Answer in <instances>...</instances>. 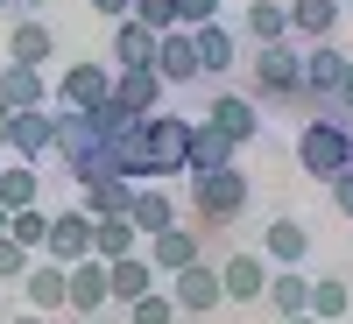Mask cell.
I'll list each match as a JSON object with an SVG mask.
<instances>
[{
	"label": "cell",
	"mask_w": 353,
	"mask_h": 324,
	"mask_svg": "<svg viewBox=\"0 0 353 324\" xmlns=\"http://www.w3.org/2000/svg\"><path fill=\"white\" fill-rule=\"evenodd\" d=\"M241 212H248V176L233 169V162L191 176V226H198V233H226Z\"/></svg>",
	"instance_id": "1"
},
{
	"label": "cell",
	"mask_w": 353,
	"mask_h": 324,
	"mask_svg": "<svg viewBox=\"0 0 353 324\" xmlns=\"http://www.w3.org/2000/svg\"><path fill=\"white\" fill-rule=\"evenodd\" d=\"M248 78H254V99L304 106V50H290V36H283V43H254Z\"/></svg>",
	"instance_id": "2"
},
{
	"label": "cell",
	"mask_w": 353,
	"mask_h": 324,
	"mask_svg": "<svg viewBox=\"0 0 353 324\" xmlns=\"http://www.w3.org/2000/svg\"><path fill=\"white\" fill-rule=\"evenodd\" d=\"M297 162H304V176H339V169H353V127L346 120H332V113H318V120H304V134H297Z\"/></svg>",
	"instance_id": "3"
},
{
	"label": "cell",
	"mask_w": 353,
	"mask_h": 324,
	"mask_svg": "<svg viewBox=\"0 0 353 324\" xmlns=\"http://www.w3.org/2000/svg\"><path fill=\"white\" fill-rule=\"evenodd\" d=\"M141 141H149V162H156V176H184L191 169V120L184 113H149L141 120Z\"/></svg>",
	"instance_id": "4"
},
{
	"label": "cell",
	"mask_w": 353,
	"mask_h": 324,
	"mask_svg": "<svg viewBox=\"0 0 353 324\" xmlns=\"http://www.w3.org/2000/svg\"><path fill=\"white\" fill-rule=\"evenodd\" d=\"M163 282H170V303L184 310V317H212V310L226 303L219 261H191V268H176V275H163Z\"/></svg>",
	"instance_id": "5"
},
{
	"label": "cell",
	"mask_w": 353,
	"mask_h": 324,
	"mask_svg": "<svg viewBox=\"0 0 353 324\" xmlns=\"http://www.w3.org/2000/svg\"><path fill=\"white\" fill-rule=\"evenodd\" d=\"M219 289H226V303H261V289H269V254L261 247H226L219 254Z\"/></svg>",
	"instance_id": "6"
},
{
	"label": "cell",
	"mask_w": 353,
	"mask_h": 324,
	"mask_svg": "<svg viewBox=\"0 0 353 324\" xmlns=\"http://www.w3.org/2000/svg\"><path fill=\"white\" fill-rule=\"evenodd\" d=\"M339 78H346V50L325 36V43H311L304 50V106H318V113H332V99H339Z\"/></svg>",
	"instance_id": "7"
},
{
	"label": "cell",
	"mask_w": 353,
	"mask_h": 324,
	"mask_svg": "<svg viewBox=\"0 0 353 324\" xmlns=\"http://www.w3.org/2000/svg\"><path fill=\"white\" fill-rule=\"evenodd\" d=\"M141 254L156 261V275H176V268H191V261H205V233L176 219V226L149 233V240H141Z\"/></svg>",
	"instance_id": "8"
},
{
	"label": "cell",
	"mask_w": 353,
	"mask_h": 324,
	"mask_svg": "<svg viewBox=\"0 0 353 324\" xmlns=\"http://www.w3.org/2000/svg\"><path fill=\"white\" fill-rule=\"evenodd\" d=\"M21 289V303L28 310H43V317H57V310H64V296H71V268H64V261H28V275L14 282Z\"/></svg>",
	"instance_id": "9"
},
{
	"label": "cell",
	"mask_w": 353,
	"mask_h": 324,
	"mask_svg": "<svg viewBox=\"0 0 353 324\" xmlns=\"http://www.w3.org/2000/svg\"><path fill=\"white\" fill-rule=\"evenodd\" d=\"M106 99L121 106V113H134V120H149V113L163 106V78H156L149 64H121L113 85H106Z\"/></svg>",
	"instance_id": "10"
},
{
	"label": "cell",
	"mask_w": 353,
	"mask_h": 324,
	"mask_svg": "<svg viewBox=\"0 0 353 324\" xmlns=\"http://www.w3.org/2000/svg\"><path fill=\"white\" fill-rule=\"evenodd\" d=\"M50 141H57V113L50 106H21L14 120H8V155L14 162H43Z\"/></svg>",
	"instance_id": "11"
},
{
	"label": "cell",
	"mask_w": 353,
	"mask_h": 324,
	"mask_svg": "<svg viewBox=\"0 0 353 324\" xmlns=\"http://www.w3.org/2000/svg\"><path fill=\"white\" fill-rule=\"evenodd\" d=\"M64 310H78V317H106L113 310V289H106V261L99 254L71 261V296H64Z\"/></svg>",
	"instance_id": "12"
},
{
	"label": "cell",
	"mask_w": 353,
	"mask_h": 324,
	"mask_svg": "<svg viewBox=\"0 0 353 324\" xmlns=\"http://www.w3.org/2000/svg\"><path fill=\"white\" fill-rule=\"evenodd\" d=\"M106 85H113V64H71L64 78H57V106L64 113H92L106 99Z\"/></svg>",
	"instance_id": "13"
},
{
	"label": "cell",
	"mask_w": 353,
	"mask_h": 324,
	"mask_svg": "<svg viewBox=\"0 0 353 324\" xmlns=\"http://www.w3.org/2000/svg\"><path fill=\"white\" fill-rule=\"evenodd\" d=\"M156 78H163V85H191V78H205V71H198L191 28H163V36H156Z\"/></svg>",
	"instance_id": "14"
},
{
	"label": "cell",
	"mask_w": 353,
	"mask_h": 324,
	"mask_svg": "<svg viewBox=\"0 0 353 324\" xmlns=\"http://www.w3.org/2000/svg\"><path fill=\"white\" fill-rule=\"evenodd\" d=\"M156 282H163V275H156V261L141 254V247H134V254H121V261H106V289H113V303H121V310H128L134 296H149Z\"/></svg>",
	"instance_id": "15"
},
{
	"label": "cell",
	"mask_w": 353,
	"mask_h": 324,
	"mask_svg": "<svg viewBox=\"0 0 353 324\" xmlns=\"http://www.w3.org/2000/svg\"><path fill=\"white\" fill-rule=\"evenodd\" d=\"M43 254L64 261V268L85 261V254H92V219H85L78 204H71V212H50V247H43Z\"/></svg>",
	"instance_id": "16"
},
{
	"label": "cell",
	"mask_w": 353,
	"mask_h": 324,
	"mask_svg": "<svg viewBox=\"0 0 353 324\" xmlns=\"http://www.w3.org/2000/svg\"><path fill=\"white\" fill-rule=\"evenodd\" d=\"M106 155H113V169H121L128 184H149V176H156V162H149V141H141V120L113 127V134H106Z\"/></svg>",
	"instance_id": "17"
},
{
	"label": "cell",
	"mask_w": 353,
	"mask_h": 324,
	"mask_svg": "<svg viewBox=\"0 0 353 324\" xmlns=\"http://www.w3.org/2000/svg\"><path fill=\"white\" fill-rule=\"evenodd\" d=\"M191 43H198V71H205V78H226V71H233V56H241V43H233V28H226V21H198V28H191Z\"/></svg>",
	"instance_id": "18"
},
{
	"label": "cell",
	"mask_w": 353,
	"mask_h": 324,
	"mask_svg": "<svg viewBox=\"0 0 353 324\" xmlns=\"http://www.w3.org/2000/svg\"><path fill=\"white\" fill-rule=\"evenodd\" d=\"M50 56H57V28H50V21L28 14V21L8 28V64H43V71H50Z\"/></svg>",
	"instance_id": "19"
},
{
	"label": "cell",
	"mask_w": 353,
	"mask_h": 324,
	"mask_svg": "<svg viewBox=\"0 0 353 324\" xmlns=\"http://www.w3.org/2000/svg\"><path fill=\"white\" fill-rule=\"evenodd\" d=\"M219 134H233V141H254L261 134V113H254V99L248 92H212V113H205Z\"/></svg>",
	"instance_id": "20"
},
{
	"label": "cell",
	"mask_w": 353,
	"mask_h": 324,
	"mask_svg": "<svg viewBox=\"0 0 353 324\" xmlns=\"http://www.w3.org/2000/svg\"><path fill=\"white\" fill-rule=\"evenodd\" d=\"M128 219H134V233H141V240H149V233L176 226V197H170L163 184H134V197H128Z\"/></svg>",
	"instance_id": "21"
},
{
	"label": "cell",
	"mask_w": 353,
	"mask_h": 324,
	"mask_svg": "<svg viewBox=\"0 0 353 324\" xmlns=\"http://www.w3.org/2000/svg\"><path fill=\"white\" fill-rule=\"evenodd\" d=\"M0 99H8L14 113L21 106H50V71L43 64H8L0 71Z\"/></svg>",
	"instance_id": "22"
},
{
	"label": "cell",
	"mask_w": 353,
	"mask_h": 324,
	"mask_svg": "<svg viewBox=\"0 0 353 324\" xmlns=\"http://www.w3.org/2000/svg\"><path fill=\"white\" fill-rule=\"evenodd\" d=\"M283 8H290V36L325 43L332 28H339V8H346V0H283Z\"/></svg>",
	"instance_id": "23"
},
{
	"label": "cell",
	"mask_w": 353,
	"mask_h": 324,
	"mask_svg": "<svg viewBox=\"0 0 353 324\" xmlns=\"http://www.w3.org/2000/svg\"><path fill=\"white\" fill-rule=\"evenodd\" d=\"M121 64H149V71H156V28L134 21V14L113 21V71H121Z\"/></svg>",
	"instance_id": "24"
},
{
	"label": "cell",
	"mask_w": 353,
	"mask_h": 324,
	"mask_svg": "<svg viewBox=\"0 0 353 324\" xmlns=\"http://www.w3.org/2000/svg\"><path fill=\"white\" fill-rule=\"evenodd\" d=\"M261 254H269V268H297V261L311 254V233L297 219H269V233H261Z\"/></svg>",
	"instance_id": "25"
},
{
	"label": "cell",
	"mask_w": 353,
	"mask_h": 324,
	"mask_svg": "<svg viewBox=\"0 0 353 324\" xmlns=\"http://www.w3.org/2000/svg\"><path fill=\"white\" fill-rule=\"evenodd\" d=\"M233 149H241L233 134H219L212 120H191V169H184V176H198V169H226Z\"/></svg>",
	"instance_id": "26"
},
{
	"label": "cell",
	"mask_w": 353,
	"mask_h": 324,
	"mask_svg": "<svg viewBox=\"0 0 353 324\" xmlns=\"http://www.w3.org/2000/svg\"><path fill=\"white\" fill-rule=\"evenodd\" d=\"M128 197H134L128 176H92V184H78V212L85 219H106V212H128Z\"/></svg>",
	"instance_id": "27"
},
{
	"label": "cell",
	"mask_w": 353,
	"mask_h": 324,
	"mask_svg": "<svg viewBox=\"0 0 353 324\" xmlns=\"http://www.w3.org/2000/svg\"><path fill=\"white\" fill-rule=\"evenodd\" d=\"M261 296L276 303V317H304V303H311V275L304 268H269V289Z\"/></svg>",
	"instance_id": "28"
},
{
	"label": "cell",
	"mask_w": 353,
	"mask_h": 324,
	"mask_svg": "<svg viewBox=\"0 0 353 324\" xmlns=\"http://www.w3.org/2000/svg\"><path fill=\"white\" fill-rule=\"evenodd\" d=\"M134 247H141V233H134V219H128V212L92 219V254H99V261H121V254H134Z\"/></svg>",
	"instance_id": "29"
},
{
	"label": "cell",
	"mask_w": 353,
	"mask_h": 324,
	"mask_svg": "<svg viewBox=\"0 0 353 324\" xmlns=\"http://www.w3.org/2000/svg\"><path fill=\"white\" fill-rule=\"evenodd\" d=\"M0 204H8V212L43 204V176H36V162H0Z\"/></svg>",
	"instance_id": "30"
},
{
	"label": "cell",
	"mask_w": 353,
	"mask_h": 324,
	"mask_svg": "<svg viewBox=\"0 0 353 324\" xmlns=\"http://www.w3.org/2000/svg\"><path fill=\"white\" fill-rule=\"evenodd\" d=\"M241 21H248L254 43H283V36H290V8H283V0H248Z\"/></svg>",
	"instance_id": "31"
},
{
	"label": "cell",
	"mask_w": 353,
	"mask_h": 324,
	"mask_svg": "<svg viewBox=\"0 0 353 324\" xmlns=\"http://www.w3.org/2000/svg\"><path fill=\"white\" fill-rule=\"evenodd\" d=\"M304 310H311L318 324H339V317L353 310V289H346L339 275H325V282H311V303H304Z\"/></svg>",
	"instance_id": "32"
},
{
	"label": "cell",
	"mask_w": 353,
	"mask_h": 324,
	"mask_svg": "<svg viewBox=\"0 0 353 324\" xmlns=\"http://www.w3.org/2000/svg\"><path fill=\"white\" fill-rule=\"evenodd\" d=\"M8 233H14L28 254H43V247H50V212H43V204H21V212L8 219Z\"/></svg>",
	"instance_id": "33"
},
{
	"label": "cell",
	"mask_w": 353,
	"mask_h": 324,
	"mask_svg": "<svg viewBox=\"0 0 353 324\" xmlns=\"http://www.w3.org/2000/svg\"><path fill=\"white\" fill-rule=\"evenodd\" d=\"M176 317H184V310L170 303V289H163V282L149 289V296H134V303H128V324H176Z\"/></svg>",
	"instance_id": "34"
},
{
	"label": "cell",
	"mask_w": 353,
	"mask_h": 324,
	"mask_svg": "<svg viewBox=\"0 0 353 324\" xmlns=\"http://www.w3.org/2000/svg\"><path fill=\"white\" fill-rule=\"evenodd\" d=\"M28 261H36V254H28L14 233H0V282H21V275H28Z\"/></svg>",
	"instance_id": "35"
},
{
	"label": "cell",
	"mask_w": 353,
	"mask_h": 324,
	"mask_svg": "<svg viewBox=\"0 0 353 324\" xmlns=\"http://www.w3.org/2000/svg\"><path fill=\"white\" fill-rule=\"evenodd\" d=\"M134 21H149L163 36V28H176V0H134Z\"/></svg>",
	"instance_id": "36"
},
{
	"label": "cell",
	"mask_w": 353,
	"mask_h": 324,
	"mask_svg": "<svg viewBox=\"0 0 353 324\" xmlns=\"http://www.w3.org/2000/svg\"><path fill=\"white\" fill-rule=\"evenodd\" d=\"M226 0H176V28H198V21H219Z\"/></svg>",
	"instance_id": "37"
},
{
	"label": "cell",
	"mask_w": 353,
	"mask_h": 324,
	"mask_svg": "<svg viewBox=\"0 0 353 324\" xmlns=\"http://www.w3.org/2000/svg\"><path fill=\"white\" fill-rule=\"evenodd\" d=\"M325 191H332V204L353 219V169H339V176H325Z\"/></svg>",
	"instance_id": "38"
},
{
	"label": "cell",
	"mask_w": 353,
	"mask_h": 324,
	"mask_svg": "<svg viewBox=\"0 0 353 324\" xmlns=\"http://www.w3.org/2000/svg\"><path fill=\"white\" fill-rule=\"evenodd\" d=\"M339 113H353V56H346V78H339V99H332Z\"/></svg>",
	"instance_id": "39"
},
{
	"label": "cell",
	"mask_w": 353,
	"mask_h": 324,
	"mask_svg": "<svg viewBox=\"0 0 353 324\" xmlns=\"http://www.w3.org/2000/svg\"><path fill=\"white\" fill-rule=\"evenodd\" d=\"M92 8H99L106 21H121V14H134V0H92Z\"/></svg>",
	"instance_id": "40"
},
{
	"label": "cell",
	"mask_w": 353,
	"mask_h": 324,
	"mask_svg": "<svg viewBox=\"0 0 353 324\" xmlns=\"http://www.w3.org/2000/svg\"><path fill=\"white\" fill-rule=\"evenodd\" d=\"M8 324H50V317H43V310H14Z\"/></svg>",
	"instance_id": "41"
},
{
	"label": "cell",
	"mask_w": 353,
	"mask_h": 324,
	"mask_svg": "<svg viewBox=\"0 0 353 324\" xmlns=\"http://www.w3.org/2000/svg\"><path fill=\"white\" fill-rule=\"evenodd\" d=\"M8 120H14V106H8V99H0V149H8Z\"/></svg>",
	"instance_id": "42"
},
{
	"label": "cell",
	"mask_w": 353,
	"mask_h": 324,
	"mask_svg": "<svg viewBox=\"0 0 353 324\" xmlns=\"http://www.w3.org/2000/svg\"><path fill=\"white\" fill-rule=\"evenodd\" d=\"M276 324H318V317H311V310H304V317H276Z\"/></svg>",
	"instance_id": "43"
},
{
	"label": "cell",
	"mask_w": 353,
	"mask_h": 324,
	"mask_svg": "<svg viewBox=\"0 0 353 324\" xmlns=\"http://www.w3.org/2000/svg\"><path fill=\"white\" fill-rule=\"evenodd\" d=\"M14 8H50V0H14Z\"/></svg>",
	"instance_id": "44"
},
{
	"label": "cell",
	"mask_w": 353,
	"mask_h": 324,
	"mask_svg": "<svg viewBox=\"0 0 353 324\" xmlns=\"http://www.w3.org/2000/svg\"><path fill=\"white\" fill-rule=\"evenodd\" d=\"M8 219H14V212H8V204H0V233H8Z\"/></svg>",
	"instance_id": "45"
},
{
	"label": "cell",
	"mask_w": 353,
	"mask_h": 324,
	"mask_svg": "<svg viewBox=\"0 0 353 324\" xmlns=\"http://www.w3.org/2000/svg\"><path fill=\"white\" fill-rule=\"evenodd\" d=\"M85 324H113V317H85Z\"/></svg>",
	"instance_id": "46"
},
{
	"label": "cell",
	"mask_w": 353,
	"mask_h": 324,
	"mask_svg": "<svg viewBox=\"0 0 353 324\" xmlns=\"http://www.w3.org/2000/svg\"><path fill=\"white\" fill-rule=\"evenodd\" d=\"M176 324H205V317H176Z\"/></svg>",
	"instance_id": "47"
},
{
	"label": "cell",
	"mask_w": 353,
	"mask_h": 324,
	"mask_svg": "<svg viewBox=\"0 0 353 324\" xmlns=\"http://www.w3.org/2000/svg\"><path fill=\"white\" fill-rule=\"evenodd\" d=\"M0 8H14V0H0Z\"/></svg>",
	"instance_id": "48"
},
{
	"label": "cell",
	"mask_w": 353,
	"mask_h": 324,
	"mask_svg": "<svg viewBox=\"0 0 353 324\" xmlns=\"http://www.w3.org/2000/svg\"><path fill=\"white\" fill-rule=\"evenodd\" d=\"M0 324H8V310H0Z\"/></svg>",
	"instance_id": "49"
},
{
	"label": "cell",
	"mask_w": 353,
	"mask_h": 324,
	"mask_svg": "<svg viewBox=\"0 0 353 324\" xmlns=\"http://www.w3.org/2000/svg\"><path fill=\"white\" fill-rule=\"evenodd\" d=\"M346 127H353V120H346Z\"/></svg>",
	"instance_id": "50"
}]
</instances>
